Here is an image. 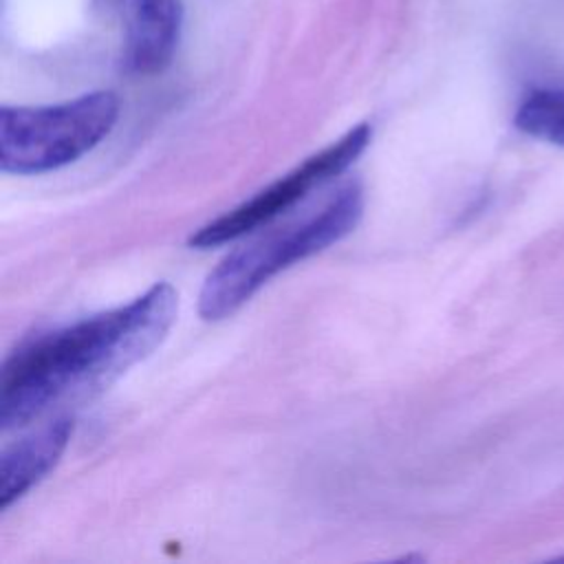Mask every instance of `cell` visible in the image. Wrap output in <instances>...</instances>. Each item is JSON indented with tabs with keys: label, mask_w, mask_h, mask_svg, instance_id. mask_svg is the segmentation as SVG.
<instances>
[{
	"label": "cell",
	"mask_w": 564,
	"mask_h": 564,
	"mask_svg": "<svg viewBox=\"0 0 564 564\" xmlns=\"http://www.w3.org/2000/svg\"><path fill=\"white\" fill-rule=\"evenodd\" d=\"M513 123L533 139L564 148V86L531 90L520 101Z\"/></svg>",
	"instance_id": "7"
},
{
	"label": "cell",
	"mask_w": 564,
	"mask_h": 564,
	"mask_svg": "<svg viewBox=\"0 0 564 564\" xmlns=\"http://www.w3.org/2000/svg\"><path fill=\"white\" fill-rule=\"evenodd\" d=\"M176 311V289L156 282L126 306L20 346L2 366V432L24 427L68 397H88L108 388L161 346Z\"/></svg>",
	"instance_id": "1"
},
{
	"label": "cell",
	"mask_w": 564,
	"mask_h": 564,
	"mask_svg": "<svg viewBox=\"0 0 564 564\" xmlns=\"http://www.w3.org/2000/svg\"><path fill=\"white\" fill-rule=\"evenodd\" d=\"M73 427V416L62 414L2 452L0 509H9L57 465L59 456L68 447Z\"/></svg>",
	"instance_id": "6"
},
{
	"label": "cell",
	"mask_w": 564,
	"mask_h": 564,
	"mask_svg": "<svg viewBox=\"0 0 564 564\" xmlns=\"http://www.w3.org/2000/svg\"><path fill=\"white\" fill-rule=\"evenodd\" d=\"M361 214L364 189L357 181H348L337 187L319 212L234 249L205 278L198 295L200 317L218 322L234 315L273 275L346 238L361 220Z\"/></svg>",
	"instance_id": "2"
},
{
	"label": "cell",
	"mask_w": 564,
	"mask_h": 564,
	"mask_svg": "<svg viewBox=\"0 0 564 564\" xmlns=\"http://www.w3.org/2000/svg\"><path fill=\"white\" fill-rule=\"evenodd\" d=\"M119 11L123 70L137 77L163 73L181 40V0H119Z\"/></svg>",
	"instance_id": "5"
},
{
	"label": "cell",
	"mask_w": 564,
	"mask_h": 564,
	"mask_svg": "<svg viewBox=\"0 0 564 564\" xmlns=\"http://www.w3.org/2000/svg\"><path fill=\"white\" fill-rule=\"evenodd\" d=\"M555 560H562V562H564V555H557V557H555Z\"/></svg>",
	"instance_id": "8"
},
{
	"label": "cell",
	"mask_w": 564,
	"mask_h": 564,
	"mask_svg": "<svg viewBox=\"0 0 564 564\" xmlns=\"http://www.w3.org/2000/svg\"><path fill=\"white\" fill-rule=\"evenodd\" d=\"M370 139H372L370 123L364 121L350 128L344 137H339L317 154L302 161V165L280 176L278 181L260 189L256 196L245 200L242 205L229 209L227 214L196 229L189 236V247L212 249V247L238 240L249 231L271 223L273 218H278L280 214L297 205L313 187H319L322 183L346 172L370 145Z\"/></svg>",
	"instance_id": "4"
},
{
	"label": "cell",
	"mask_w": 564,
	"mask_h": 564,
	"mask_svg": "<svg viewBox=\"0 0 564 564\" xmlns=\"http://www.w3.org/2000/svg\"><path fill=\"white\" fill-rule=\"evenodd\" d=\"M119 110L112 90H95L51 106H2L0 170L4 174L59 170L108 137Z\"/></svg>",
	"instance_id": "3"
}]
</instances>
